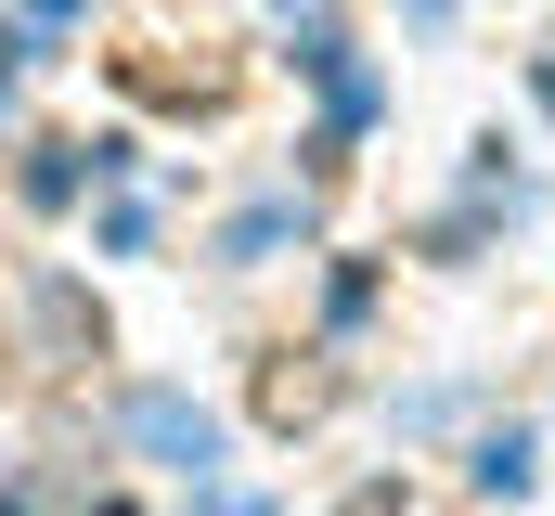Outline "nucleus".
Segmentation results:
<instances>
[{
	"label": "nucleus",
	"instance_id": "f03ea898",
	"mask_svg": "<svg viewBox=\"0 0 555 516\" xmlns=\"http://www.w3.org/2000/svg\"><path fill=\"white\" fill-rule=\"evenodd\" d=\"M478 491H530V439H491L478 452Z\"/></svg>",
	"mask_w": 555,
	"mask_h": 516
},
{
	"label": "nucleus",
	"instance_id": "f257e3e1",
	"mask_svg": "<svg viewBox=\"0 0 555 516\" xmlns=\"http://www.w3.org/2000/svg\"><path fill=\"white\" fill-rule=\"evenodd\" d=\"M130 439H142V452H168V465H194V478L220 465V426H207L194 400H168V387H142V400H130Z\"/></svg>",
	"mask_w": 555,
	"mask_h": 516
},
{
	"label": "nucleus",
	"instance_id": "7ed1b4c3",
	"mask_svg": "<svg viewBox=\"0 0 555 516\" xmlns=\"http://www.w3.org/2000/svg\"><path fill=\"white\" fill-rule=\"evenodd\" d=\"M65 13H78V0H39V26H65Z\"/></svg>",
	"mask_w": 555,
	"mask_h": 516
}]
</instances>
